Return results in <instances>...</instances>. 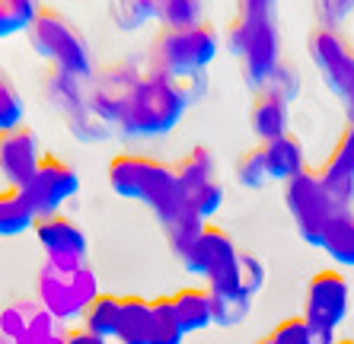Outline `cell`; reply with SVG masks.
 Masks as SVG:
<instances>
[{
    "label": "cell",
    "mask_w": 354,
    "mask_h": 344,
    "mask_svg": "<svg viewBox=\"0 0 354 344\" xmlns=\"http://www.w3.org/2000/svg\"><path fill=\"white\" fill-rule=\"evenodd\" d=\"M118 344H147L150 341V300L122 296V319H118Z\"/></svg>",
    "instance_id": "44dd1931"
},
{
    "label": "cell",
    "mask_w": 354,
    "mask_h": 344,
    "mask_svg": "<svg viewBox=\"0 0 354 344\" xmlns=\"http://www.w3.org/2000/svg\"><path fill=\"white\" fill-rule=\"evenodd\" d=\"M233 175L243 189H262L265 182H268V169H265V150L262 144L259 147H249L246 153L236 160L233 166Z\"/></svg>",
    "instance_id": "1f68e13d"
},
{
    "label": "cell",
    "mask_w": 354,
    "mask_h": 344,
    "mask_svg": "<svg viewBox=\"0 0 354 344\" xmlns=\"http://www.w3.org/2000/svg\"><path fill=\"white\" fill-rule=\"evenodd\" d=\"M39 217L23 198V191H0V236H23L29 229H35Z\"/></svg>",
    "instance_id": "7402d4cb"
},
{
    "label": "cell",
    "mask_w": 354,
    "mask_h": 344,
    "mask_svg": "<svg viewBox=\"0 0 354 344\" xmlns=\"http://www.w3.org/2000/svg\"><path fill=\"white\" fill-rule=\"evenodd\" d=\"M265 284V265L256 252H239V287L243 294L252 300V296L262 290Z\"/></svg>",
    "instance_id": "e575fe53"
},
{
    "label": "cell",
    "mask_w": 354,
    "mask_h": 344,
    "mask_svg": "<svg viewBox=\"0 0 354 344\" xmlns=\"http://www.w3.org/2000/svg\"><path fill=\"white\" fill-rule=\"evenodd\" d=\"M32 233L39 239L45 258H51V262H86L90 239H86L80 223H74L64 213H55V217L39 220Z\"/></svg>",
    "instance_id": "5bb4252c"
},
{
    "label": "cell",
    "mask_w": 354,
    "mask_h": 344,
    "mask_svg": "<svg viewBox=\"0 0 354 344\" xmlns=\"http://www.w3.org/2000/svg\"><path fill=\"white\" fill-rule=\"evenodd\" d=\"M249 128L262 144L288 134V99L272 90H256V99L249 106Z\"/></svg>",
    "instance_id": "2e32d148"
},
{
    "label": "cell",
    "mask_w": 354,
    "mask_h": 344,
    "mask_svg": "<svg viewBox=\"0 0 354 344\" xmlns=\"http://www.w3.org/2000/svg\"><path fill=\"white\" fill-rule=\"evenodd\" d=\"M211 294V290H207ZM252 309V300L246 294H211V312H214V325L233 328L243 325Z\"/></svg>",
    "instance_id": "4dcf8cb0"
},
{
    "label": "cell",
    "mask_w": 354,
    "mask_h": 344,
    "mask_svg": "<svg viewBox=\"0 0 354 344\" xmlns=\"http://www.w3.org/2000/svg\"><path fill=\"white\" fill-rule=\"evenodd\" d=\"M189 106L192 99L185 93V83L169 80L157 70H144L124 99L115 128L124 137H163L182 122Z\"/></svg>",
    "instance_id": "6da1fadb"
},
{
    "label": "cell",
    "mask_w": 354,
    "mask_h": 344,
    "mask_svg": "<svg viewBox=\"0 0 354 344\" xmlns=\"http://www.w3.org/2000/svg\"><path fill=\"white\" fill-rule=\"evenodd\" d=\"M109 19L118 32H138L157 19V0H109Z\"/></svg>",
    "instance_id": "cb8c5ba5"
},
{
    "label": "cell",
    "mask_w": 354,
    "mask_h": 344,
    "mask_svg": "<svg viewBox=\"0 0 354 344\" xmlns=\"http://www.w3.org/2000/svg\"><path fill=\"white\" fill-rule=\"evenodd\" d=\"M160 29H192L205 23V0H157Z\"/></svg>",
    "instance_id": "4316f807"
},
{
    "label": "cell",
    "mask_w": 354,
    "mask_h": 344,
    "mask_svg": "<svg viewBox=\"0 0 354 344\" xmlns=\"http://www.w3.org/2000/svg\"><path fill=\"white\" fill-rule=\"evenodd\" d=\"M99 296V278L90 262H51L45 258L35 278V300L51 319L80 322L83 312Z\"/></svg>",
    "instance_id": "277c9868"
},
{
    "label": "cell",
    "mask_w": 354,
    "mask_h": 344,
    "mask_svg": "<svg viewBox=\"0 0 354 344\" xmlns=\"http://www.w3.org/2000/svg\"><path fill=\"white\" fill-rule=\"evenodd\" d=\"M140 70L134 61H115V64H106L99 70L96 83L90 86V108L115 128L118 112H122L128 93L134 90V83L140 80Z\"/></svg>",
    "instance_id": "4fadbf2b"
},
{
    "label": "cell",
    "mask_w": 354,
    "mask_h": 344,
    "mask_svg": "<svg viewBox=\"0 0 354 344\" xmlns=\"http://www.w3.org/2000/svg\"><path fill=\"white\" fill-rule=\"evenodd\" d=\"M118 319H122V296L99 294L90 303V309L83 312V332L102 338V341H115L118 335Z\"/></svg>",
    "instance_id": "ffe728a7"
},
{
    "label": "cell",
    "mask_w": 354,
    "mask_h": 344,
    "mask_svg": "<svg viewBox=\"0 0 354 344\" xmlns=\"http://www.w3.org/2000/svg\"><path fill=\"white\" fill-rule=\"evenodd\" d=\"M284 204H288L290 217H294V227L300 233V239L306 246H319V249L329 223L335 220L338 213H345L335 204V198L329 195V189L322 185L316 169H304L297 179H290L284 185Z\"/></svg>",
    "instance_id": "52a82bcc"
},
{
    "label": "cell",
    "mask_w": 354,
    "mask_h": 344,
    "mask_svg": "<svg viewBox=\"0 0 354 344\" xmlns=\"http://www.w3.org/2000/svg\"><path fill=\"white\" fill-rule=\"evenodd\" d=\"M41 160H45V150L29 124L0 134V179L7 182V189L23 191L35 179Z\"/></svg>",
    "instance_id": "7c38bea8"
},
{
    "label": "cell",
    "mask_w": 354,
    "mask_h": 344,
    "mask_svg": "<svg viewBox=\"0 0 354 344\" xmlns=\"http://www.w3.org/2000/svg\"><path fill=\"white\" fill-rule=\"evenodd\" d=\"M319 179L329 189V195L335 198V204L342 211H351L354 204V122L345 124V131L338 134L335 150L329 153V160L322 163Z\"/></svg>",
    "instance_id": "9a60e30c"
},
{
    "label": "cell",
    "mask_w": 354,
    "mask_h": 344,
    "mask_svg": "<svg viewBox=\"0 0 354 344\" xmlns=\"http://www.w3.org/2000/svg\"><path fill=\"white\" fill-rule=\"evenodd\" d=\"M64 344H109V341H102V338H96V335H90V332L77 328V332H67L64 335Z\"/></svg>",
    "instance_id": "74e56055"
},
{
    "label": "cell",
    "mask_w": 354,
    "mask_h": 344,
    "mask_svg": "<svg viewBox=\"0 0 354 344\" xmlns=\"http://www.w3.org/2000/svg\"><path fill=\"white\" fill-rule=\"evenodd\" d=\"M265 150V169H268V179H278L288 185L290 179H297L300 172L306 169V160H304V147L294 134H281V137L268 140L262 144Z\"/></svg>",
    "instance_id": "e0dca14e"
},
{
    "label": "cell",
    "mask_w": 354,
    "mask_h": 344,
    "mask_svg": "<svg viewBox=\"0 0 354 344\" xmlns=\"http://www.w3.org/2000/svg\"><path fill=\"white\" fill-rule=\"evenodd\" d=\"M83 83L86 80H77V77L61 74V70L51 67L48 74L41 77V90H45V99H48L51 106L67 118V115H74L90 106V90H86Z\"/></svg>",
    "instance_id": "d6986e66"
},
{
    "label": "cell",
    "mask_w": 354,
    "mask_h": 344,
    "mask_svg": "<svg viewBox=\"0 0 354 344\" xmlns=\"http://www.w3.org/2000/svg\"><path fill=\"white\" fill-rule=\"evenodd\" d=\"M256 344H274V341H272V335H268V338H259Z\"/></svg>",
    "instance_id": "f35d334b"
},
{
    "label": "cell",
    "mask_w": 354,
    "mask_h": 344,
    "mask_svg": "<svg viewBox=\"0 0 354 344\" xmlns=\"http://www.w3.org/2000/svg\"><path fill=\"white\" fill-rule=\"evenodd\" d=\"M227 51H233L239 57L246 86L262 90L281 67V41H278V29H274V17L272 19L233 17V23L227 26Z\"/></svg>",
    "instance_id": "8992f818"
},
{
    "label": "cell",
    "mask_w": 354,
    "mask_h": 344,
    "mask_svg": "<svg viewBox=\"0 0 354 344\" xmlns=\"http://www.w3.org/2000/svg\"><path fill=\"white\" fill-rule=\"evenodd\" d=\"M29 45L39 57H45L55 70L71 74L77 80H90L93 77V55L86 45V35L74 19L55 7H41L39 19L29 29Z\"/></svg>",
    "instance_id": "5b68a950"
},
{
    "label": "cell",
    "mask_w": 354,
    "mask_h": 344,
    "mask_svg": "<svg viewBox=\"0 0 354 344\" xmlns=\"http://www.w3.org/2000/svg\"><path fill=\"white\" fill-rule=\"evenodd\" d=\"M354 10V0H313V17H316V26L322 29H335L351 17Z\"/></svg>",
    "instance_id": "836d02e7"
},
{
    "label": "cell",
    "mask_w": 354,
    "mask_h": 344,
    "mask_svg": "<svg viewBox=\"0 0 354 344\" xmlns=\"http://www.w3.org/2000/svg\"><path fill=\"white\" fill-rule=\"evenodd\" d=\"M67 128H71V134H74L77 140H83V144H93V140L106 137V134L112 131V124L102 122L90 106L74 112V115H67Z\"/></svg>",
    "instance_id": "d6a6232c"
},
{
    "label": "cell",
    "mask_w": 354,
    "mask_h": 344,
    "mask_svg": "<svg viewBox=\"0 0 354 344\" xmlns=\"http://www.w3.org/2000/svg\"><path fill=\"white\" fill-rule=\"evenodd\" d=\"M109 189L118 198H124V201L147 204L157 220H163L166 213L182 201V189L173 166L138 153L112 156V163H109Z\"/></svg>",
    "instance_id": "7a4b0ae2"
},
{
    "label": "cell",
    "mask_w": 354,
    "mask_h": 344,
    "mask_svg": "<svg viewBox=\"0 0 354 344\" xmlns=\"http://www.w3.org/2000/svg\"><path fill=\"white\" fill-rule=\"evenodd\" d=\"M64 335L39 300H13L0 309V344H64Z\"/></svg>",
    "instance_id": "30bf717a"
},
{
    "label": "cell",
    "mask_w": 354,
    "mask_h": 344,
    "mask_svg": "<svg viewBox=\"0 0 354 344\" xmlns=\"http://www.w3.org/2000/svg\"><path fill=\"white\" fill-rule=\"evenodd\" d=\"M217 51H221V35L207 19L192 29H160L150 41V70L185 83L205 74Z\"/></svg>",
    "instance_id": "3957f363"
},
{
    "label": "cell",
    "mask_w": 354,
    "mask_h": 344,
    "mask_svg": "<svg viewBox=\"0 0 354 344\" xmlns=\"http://www.w3.org/2000/svg\"><path fill=\"white\" fill-rule=\"evenodd\" d=\"M26 124V99L13 77L7 70H0V134L17 131Z\"/></svg>",
    "instance_id": "83f0119b"
},
{
    "label": "cell",
    "mask_w": 354,
    "mask_h": 344,
    "mask_svg": "<svg viewBox=\"0 0 354 344\" xmlns=\"http://www.w3.org/2000/svg\"><path fill=\"white\" fill-rule=\"evenodd\" d=\"M41 3L39 0H0V29L3 35H19L29 32L32 23L39 19Z\"/></svg>",
    "instance_id": "f1b7e54d"
},
{
    "label": "cell",
    "mask_w": 354,
    "mask_h": 344,
    "mask_svg": "<svg viewBox=\"0 0 354 344\" xmlns=\"http://www.w3.org/2000/svg\"><path fill=\"white\" fill-rule=\"evenodd\" d=\"M348 296H351V287L338 271H319V274L306 280L304 319L319 332L335 335V328L348 316Z\"/></svg>",
    "instance_id": "8fae6325"
},
{
    "label": "cell",
    "mask_w": 354,
    "mask_h": 344,
    "mask_svg": "<svg viewBox=\"0 0 354 344\" xmlns=\"http://www.w3.org/2000/svg\"><path fill=\"white\" fill-rule=\"evenodd\" d=\"M173 309L176 319H179L182 332L192 335V332H205L207 325H214V312H211V294L207 287H182L173 296Z\"/></svg>",
    "instance_id": "ac0fdd59"
},
{
    "label": "cell",
    "mask_w": 354,
    "mask_h": 344,
    "mask_svg": "<svg viewBox=\"0 0 354 344\" xmlns=\"http://www.w3.org/2000/svg\"><path fill=\"white\" fill-rule=\"evenodd\" d=\"M77 191H80V175H77L74 166L55 153H45L39 172H35V179L23 189V198L29 201L35 217L45 220V217L61 213V207H64Z\"/></svg>",
    "instance_id": "9c48e42d"
},
{
    "label": "cell",
    "mask_w": 354,
    "mask_h": 344,
    "mask_svg": "<svg viewBox=\"0 0 354 344\" xmlns=\"http://www.w3.org/2000/svg\"><path fill=\"white\" fill-rule=\"evenodd\" d=\"M335 344H354V338H342V341H335Z\"/></svg>",
    "instance_id": "ab89813d"
},
{
    "label": "cell",
    "mask_w": 354,
    "mask_h": 344,
    "mask_svg": "<svg viewBox=\"0 0 354 344\" xmlns=\"http://www.w3.org/2000/svg\"><path fill=\"white\" fill-rule=\"evenodd\" d=\"M306 48H310V57H313L322 83L345 106L348 122H354V48L335 29H322V26L310 29Z\"/></svg>",
    "instance_id": "ba28073f"
},
{
    "label": "cell",
    "mask_w": 354,
    "mask_h": 344,
    "mask_svg": "<svg viewBox=\"0 0 354 344\" xmlns=\"http://www.w3.org/2000/svg\"><path fill=\"white\" fill-rule=\"evenodd\" d=\"M274 3H278V0H239V13H236V17L272 19L274 17Z\"/></svg>",
    "instance_id": "8d00e7d4"
},
{
    "label": "cell",
    "mask_w": 354,
    "mask_h": 344,
    "mask_svg": "<svg viewBox=\"0 0 354 344\" xmlns=\"http://www.w3.org/2000/svg\"><path fill=\"white\" fill-rule=\"evenodd\" d=\"M173 169H176V179H179L182 191H189V189H195V185H205V182L217 179V160L205 144L192 147V153L182 156Z\"/></svg>",
    "instance_id": "603a6c76"
},
{
    "label": "cell",
    "mask_w": 354,
    "mask_h": 344,
    "mask_svg": "<svg viewBox=\"0 0 354 344\" xmlns=\"http://www.w3.org/2000/svg\"><path fill=\"white\" fill-rule=\"evenodd\" d=\"M185 332H182L179 319H176L173 300L169 296H157L150 300V341L147 344H182Z\"/></svg>",
    "instance_id": "484cf974"
},
{
    "label": "cell",
    "mask_w": 354,
    "mask_h": 344,
    "mask_svg": "<svg viewBox=\"0 0 354 344\" xmlns=\"http://www.w3.org/2000/svg\"><path fill=\"white\" fill-rule=\"evenodd\" d=\"M322 249H326L338 265L354 268V213L351 211L338 213L335 220L329 223L326 236H322Z\"/></svg>",
    "instance_id": "d4e9b609"
},
{
    "label": "cell",
    "mask_w": 354,
    "mask_h": 344,
    "mask_svg": "<svg viewBox=\"0 0 354 344\" xmlns=\"http://www.w3.org/2000/svg\"><path fill=\"white\" fill-rule=\"evenodd\" d=\"M272 341L274 344H335V335L313 328L304 316H290V319L278 322V328L272 332Z\"/></svg>",
    "instance_id": "f546056e"
},
{
    "label": "cell",
    "mask_w": 354,
    "mask_h": 344,
    "mask_svg": "<svg viewBox=\"0 0 354 344\" xmlns=\"http://www.w3.org/2000/svg\"><path fill=\"white\" fill-rule=\"evenodd\" d=\"M262 90H272V93H278V96H284L290 102L294 99V90H297V77H294V70H290L288 64H281L278 70L272 74V80L265 83Z\"/></svg>",
    "instance_id": "d590c367"
}]
</instances>
